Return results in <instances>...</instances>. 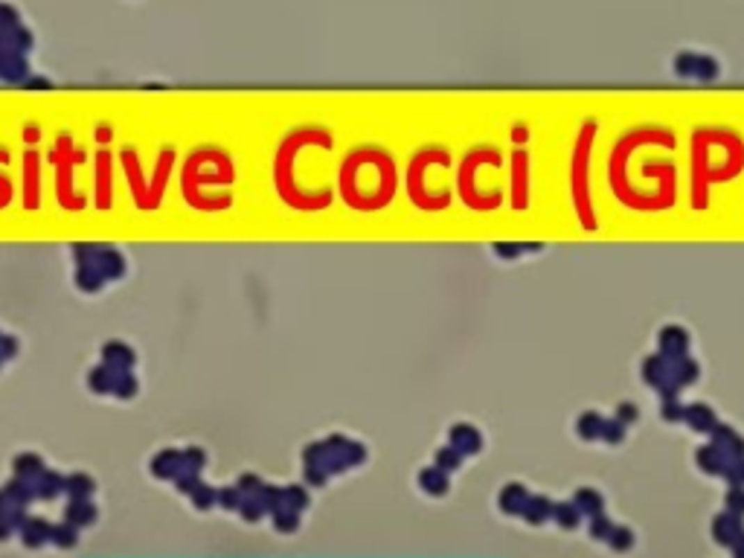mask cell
Segmentation results:
<instances>
[{"label": "cell", "mask_w": 744, "mask_h": 558, "mask_svg": "<svg viewBox=\"0 0 744 558\" xmlns=\"http://www.w3.org/2000/svg\"><path fill=\"white\" fill-rule=\"evenodd\" d=\"M338 192L355 212H381L399 192V166L384 143H358L343 154L338 169Z\"/></svg>", "instance_id": "cell-1"}, {"label": "cell", "mask_w": 744, "mask_h": 558, "mask_svg": "<svg viewBox=\"0 0 744 558\" xmlns=\"http://www.w3.org/2000/svg\"><path fill=\"white\" fill-rule=\"evenodd\" d=\"M744 169V137L730 125H698L689 140V198L706 209L713 186L738 177Z\"/></svg>", "instance_id": "cell-2"}, {"label": "cell", "mask_w": 744, "mask_h": 558, "mask_svg": "<svg viewBox=\"0 0 744 558\" xmlns=\"http://www.w3.org/2000/svg\"><path fill=\"white\" fill-rule=\"evenodd\" d=\"M332 145H335V134L326 125H317V122L296 125V128L288 131L283 140H279V149H276V157H274V184H276L279 198H283L291 209L320 212V209H326L329 204L335 201L332 189L314 192L300 180V157L308 149L332 152Z\"/></svg>", "instance_id": "cell-3"}, {"label": "cell", "mask_w": 744, "mask_h": 558, "mask_svg": "<svg viewBox=\"0 0 744 558\" xmlns=\"http://www.w3.org/2000/svg\"><path fill=\"white\" fill-rule=\"evenodd\" d=\"M608 186L634 212H666L677 201V166L669 157H649L637 169L608 157Z\"/></svg>", "instance_id": "cell-4"}, {"label": "cell", "mask_w": 744, "mask_h": 558, "mask_svg": "<svg viewBox=\"0 0 744 558\" xmlns=\"http://www.w3.org/2000/svg\"><path fill=\"white\" fill-rule=\"evenodd\" d=\"M454 169V154L445 143H425L410 154L404 189L410 204L422 212H442L454 204V189L445 177Z\"/></svg>", "instance_id": "cell-5"}, {"label": "cell", "mask_w": 744, "mask_h": 558, "mask_svg": "<svg viewBox=\"0 0 744 558\" xmlns=\"http://www.w3.org/2000/svg\"><path fill=\"white\" fill-rule=\"evenodd\" d=\"M503 152L498 143H474L471 149L457 163V198L466 204L471 212H494L503 204L500 189V169H503Z\"/></svg>", "instance_id": "cell-6"}, {"label": "cell", "mask_w": 744, "mask_h": 558, "mask_svg": "<svg viewBox=\"0 0 744 558\" xmlns=\"http://www.w3.org/2000/svg\"><path fill=\"white\" fill-rule=\"evenodd\" d=\"M599 122L596 117H585L578 125L576 143L570 149V204L582 230H596V204H593V184H590V166H593V145H596Z\"/></svg>", "instance_id": "cell-7"}, {"label": "cell", "mask_w": 744, "mask_h": 558, "mask_svg": "<svg viewBox=\"0 0 744 558\" xmlns=\"http://www.w3.org/2000/svg\"><path fill=\"white\" fill-rule=\"evenodd\" d=\"M207 180L209 184H233L236 180L233 163H230V157L221 149H198L189 157L187 169H184V198L195 201L198 189H201Z\"/></svg>", "instance_id": "cell-8"}, {"label": "cell", "mask_w": 744, "mask_h": 558, "mask_svg": "<svg viewBox=\"0 0 744 558\" xmlns=\"http://www.w3.org/2000/svg\"><path fill=\"white\" fill-rule=\"evenodd\" d=\"M509 195L515 212H523L529 207V154L521 145H515L509 157Z\"/></svg>", "instance_id": "cell-9"}, {"label": "cell", "mask_w": 744, "mask_h": 558, "mask_svg": "<svg viewBox=\"0 0 744 558\" xmlns=\"http://www.w3.org/2000/svg\"><path fill=\"white\" fill-rule=\"evenodd\" d=\"M73 157L68 154V157H61L56 166H58V180H56V195H58V204L64 207V209H81L85 207V198H81V195H73Z\"/></svg>", "instance_id": "cell-10"}, {"label": "cell", "mask_w": 744, "mask_h": 558, "mask_svg": "<svg viewBox=\"0 0 744 558\" xmlns=\"http://www.w3.org/2000/svg\"><path fill=\"white\" fill-rule=\"evenodd\" d=\"M674 73L677 76H698V79H715L718 76V64L709 56L698 53H681L674 58Z\"/></svg>", "instance_id": "cell-11"}, {"label": "cell", "mask_w": 744, "mask_h": 558, "mask_svg": "<svg viewBox=\"0 0 744 558\" xmlns=\"http://www.w3.org/2000/svg\"><path fill=\"white\" fill-rule=\"evenodd\" d=\"M660 343V358L666 360H677V358H686V349H689V335L681 329V326H666L663 332L657 337Z\"/></svg>", "instance_id": "cell-12"}, {"label": "cell", "mask_w": 744, "mask_h": 558, "mask_svg": "<svg viewBox=\"0 0 744 558\" xmlns=\"http://www.w3.org/2000/svg\"><path fill=\"white\" fill-rule=\"evenodd\" d=\"M38 154L29 152L24 154V204L26 209L38 207Z\"/></svg>", "instance_id": "cell-13"}, {"label": "cell", "mask_w": 744, "mask_h": 558, "mask_svg": "<svg viewBox=\"0 0 744 558\" xmlns=\"http://www.w3.org/2000/svg\"><path fill=\"white\" fill-rule=\"evenodd\" d=\"M134 360H137L134 349H131L128 343H122V340H108L102 346V364H108L113 369H131L134 367Z\"/></svg>", "instance_id": "cell-14"}, {"label": "cell", "mask_w": 744, "mask_h": 558, "mask_svg": "<svg viewBox=\"0 0 744 558\" xmlns=\"http://www.w3.org/2000/svg\"><path fill=\"white\" fill-rule=\"evenodd\" d=\"M96 201H99V209L111 207V154L108 152L96 154Z\"/></svg>", "instance_id": "cell-15"}, {"label": "cell", "mask_w": 744, "mask_h": 558, "mask_svg": "<svg viewBox=\"0 0 744 558\" xmlns=\"http://www.w3.org/2000/svg\"><path fill=\"white\" fill-rule=\"evenodd\" d=\"M93 265H96L99 271H102L105 279H120V276L125 273V259L120 256V250L108 248V244H99Z\"/></svg>", "instance_id": "cell-16"}, {"label": "cell", "mask_w": 744, "mask_h": 558, "mask_svg": "<svg viewBox=\"0 0 744 558\" xmlns=\"http://www.w3.org/2000/svg\"><path fill=\"white\" fill-rule=\"evenodd\" d=\"M180 471H184V463H180V451H175V448L160 451L152 459V474L157 480H175Z\"/></svg>", "instance_id": "cell-17"}, {"label": "cell", "mask_w": 744, "mask_h": 558, "mask_svg": "<svg viewBox=\"0 0 744 558\" xmlns=\"http://www.w3.org/2000/svg\"><path fill=\"white\" fill-rule=\"evenodd\" d=\"M3 495L12 506H29L32 500H35V483H29L24 477H12L6 486H3Z\"/></svg>", "instance_id": "cell-18"}, {"label": "cell", "mask_w": 744, "mask_h": 558, "mask_svg": "<svg viewBox=\"0 0 744 558\" xmlns=\"http://www.w3.org/2000/svg\"><path fill=\"white\" fill-rule=\"evenodd\" d=\"M698 378V364L692 360L689 355L686 358H677V360H669V381L681 390L686 384H692Z\"/></svg>", "instance_id": "cell-19"}, {"label": "cell", "mask_w": 744, "mask_h": 558, "mask_svg": "<svg viewBox=\"0 0 744 558\" xmlns=\"http://www.w3.org/2000/svg\"><path fill=\"white\" fill-rule=\"evenodd\" d=\"M49 527H53V523H47L44 518H26L24 520V527L18 529L21 532V541L26 547H41L44 541H49Z\"/></svg>", "instance_id": "cell-20"}, {"label": "cell", "mask_w": 744, "mask_h": 558, "mask_svg": "<svg viewBox=\"0 0 744 558\" xmlns=\"http://www.w3.org/2000/svg\"><path fill=\"white\" fill-rule=\"evenodd\" d=\"M64 520L73 523L76 529L90 527V523L96 520V506L90 500H70L68 509H64Z\"/></svg>", "instance_id": "cell-21"}, {"label": "cell", "mask_w": 744, "mask_h": 558, "mask_svg": "<svg viewBox=\"0 0 744 558\" xmlns=\"http://www.w3.org/2000/svg\"><path fill=\"white\" fill-rule=\"evenodd\" d=\"M12 468H15V477H24L29 483H35L44 474V459L38 454H18L12 459Z\"/></svg>", "instance_id": "cell-22"}, {"label": "cell", "mask_w": 744, "mask_h": 558, "mask_svg": "<svg viewBox=\"0 0 744 558\" xmlns=\"http://www.w3.org/2000/svg\"><path fill=\"white\" fill-rule=\"evenodd\" d=\"M61 491H64V477H61L58 471L44 468V474L35 480V495H38L41 500H56V497L61 495Z\"/></svg>", "instance_id": "cell-23"}, {"label": "cell", "mask_w": 744, "mask_h": 558, "mask_svg": "<svg viewBox=\"0 0 744 558\" xmlns=\"http://www.w3.org/2000/svg\"><path fill=\"white\" fill-rule=\"evenodd\" d=\"M113 378H117V369L108 367V364H99L88 372V387L93 392H99V396H108V392L113 390Z\"/></svg>", "instance_id": "cell-24"}, {"label": "cell", "mask_w": 744, "mask_h": 558, "mask_svg": "<svg viewBox=\"0 0 744 558\" xmlns=\"http://www.w3.org/2000/svg\"><path fill=\"white\" fill-rule=\"evenodd\" d=\"M0 76L9 79V81H21V79H26V61H24V56H21V53H15V50L0 53Z\"/></svg>", "instance_id": "cell-25"}, {"label": "cell", "mask_w": 744, "mask_h": 558, "mask_svg": "<svg viewBox=\"0 0 744 558\" xmlns=\"http://www.w3.org/2000/svg\"><path fill=\"white\" fill-rule=\"evenodd\" d=\"M105 282H108V279L102 276V271H99L96 265H81V268H76V285H79V291L96 294Z\"/></svg>", "instance_id": "cell-26"}, {"label": "cell", "mask_w": 744, "mask_h": 558, "mask_svg": "<svg viewBox=\"0 0 744 558\" xmlns=\"http://www.w3.org/2000/svg\"><path fill=\"white\" fill-rule=\"evenodd\" d=\"M683 419L692 424V428H698V431L715 428V413L706 404H689V407H683Z\"/></svg>", "instance_id": "cell-27"}, {"label": "cell", "mask_w": 744, "mask_h": 558, "mask_svg": "<svg viewBox=\"0 0 744 558\" xmlns=\"http://www.w3.org/2000/svg\"><path fill=\"white\" fill-rule=\"evenodd\" d=\"M64 491L70 495V500H88L93 495V480L88 474H70L64 477Z\"/></svg>", "instance_id": "cell-28"}, {"label": "cell", "mask_w": 744, "mask_h": 558, "mask_svg": "<svg viewBox=\"0 0 744 558\" xmlns=\"http://www.w3.org/2000/svg\"><path fill=\"white\" fill-rule=\"evenodd\" d=\"M49 541H53L56 547H61V550H70V547H76V541H79V529L73 527V523L61 520V523H56V527H49Z\"/></svg>", "instance_id": "cell-29"}, {"label": "cell", "mask_w": 744, "mask_h": 558, "mask_svg": "<svg viewBox=\"0 0 744 558\" xmlns=\"http://www.w3.org/2000/svg\"><path fill=\"white\" fill-rule=\"evenodd\" d=\"M451 445L459 451H477L480 448V433L474 428H468V424H457L451 431Z\"/></svg>", "instance_id": "cell-30"}, {"label": "cell", "mask_w": 744, "mask_h": 558, "mask_svg": "<svg viewBox=\"0 0 744 558\" xmlns=\"http://www.w3.org/2000/svg\"><path fill=\"white\" fill-rule=\"evenodd\" d=\"M137 375L131 372V369H117V378H113V396H120V399H134L137 396Z\"/></svg>", "instance_id": "cell-31"}, {"label": "cell", "mask_w": 744, "mask_h": 558, "mask_svg": "<svg viewBox=\"0 0 744 558\" xmlns=\"http://www.w3.org/2000/svg\"><path fill=\"white\" fill-rule=\"evenodd\" d=\"M192 503L198 506V509H209L212 503H219V491L216 488H209V486H204V483H198L195 488H192Z\"/></svg>", "instance_id": "cell-32"}, {"label": "cell", "mask_w": 744, "mask_h": 558, "mask_svg": "<svg viewBox=\"0 0 744 558\" xmlns=\"http://www.w3.org/2000/svg\"><path fill=\"white\" fill-rule=\"evenodd\" d=\"M180 463H184V471L198 474V471L207 465V456H204L201 448H187V451H180Z\"/></svg>", "instance_id": "cell-33"}, {"label": "cell", "mask_w": 744, "mask_h": 558, "mask_svg": "<svg viewBox=\"0 0 744 558\" xmlns=\"http://www.w3.org/2000/svg\"><path fill=\"white\" fill-rule=\"evenodd\" d=\"M96 250H99V244H88V241H79L73 244V259H76V265H93V259H96Z\"/></svg>", "instance_id": "cell-34"}, {"label": "cell", "mask_w": 744, "mask_h": 558, "mask_svg": "<svg viewBox=\"0 0 744 558\" xmlns=\"http://www.w3.org/2000/svg\"><path fill=\"white\" fill-rule=\"evenodd\" d=\"M578 431L582 436H593V433H602V419L596 413H585L582 422H578Z\"/></svg>", "instance_id": "cell-35"}, {"label": "cell", "mask_w": 744, "mask_h": 558, "mask_svg": "<svg viewBox=\"0 0 744 558\" xmlns=\"http://www.w3.org/2000/svg\"><path fill=\"white\" fill-rule=\"evenodd\" d=\"M198 483H201V480H198V474H192V471H180L177 477H175V486H177L180 495H192V488Z\"/></svg>", "instance_id": "cell-36"}, {"label": "cell", "mask_w": 744, "mask_h": 558, "mask_svg": "<svg viewBox=\"0 0 744 558\" xmlns=\"http://www.w3.org/2000/svg\"><path fill=\"white\" fill-rule=\"evenodd\" d=\"M3 520L9 523L12 529H21V527H24V520H26V506H12V503H9Z\"/></svg>", "instance_id": "cell-37"}, {"label": "cell", "mask_w": 744, "mask_h": 558, "mask_svg": "<svg viewBox=\"0 0 744 558\" xmlns=\"http://www.w3.org/2000/svg\"><path fill=\"white\" fill-rule=\"evenodd\" d=\"M219 503H221L224 509H239V503H242V491H239V488H221V491H219Z\"/></svg>", "instance_id": "cell-38"}, {"label": "cell", "mask_w": 744, "mask_h": 558, "mask_svg": "<svg viewBox=\"0 0 744 558\" xmlns=\"http://www.w3.org/2000/svg\"><path fill=\"white\" fill-rule=\"evenodd\" d=\"M18 355V340L12 335H0V360H9Z\"/></svg>", "instance_id": "cell-39"}, {"label": "cell", "mask_w": 744, "mask_h": 558, "mask_svg": "<svg viewBox=\"0 0 744 558\" xmlns=\"http://www.w3.org/2000/svg\"><path fill=\"white\" fill-rule=\"evenodd\" d=\"M0 160H9V152L6 149H0ZM12 198V184H9V177L0 175V207H6Z\"/></svg>", "instance_id": "cell-40"}, {"label": "cell", "mask_w": 744, "mask_h": 558, "mask_svg": "<svg viewBox=\"0 0 744 558\" xmlns=\"http://www.w3.org/2000/svg\"><path fill=\"white\" fill-rule=\"evenodd\" d=\"M236 488L242 491V495H256V491L262 488V483L253 477V474H244V477L239 480V486H236Z\"/></svg>", "instance_id": "cell-41"}, {"label": "cell", "mask_w": 744, "mask_h": 558, "mask_svg": "<svg viewBox=\"0 0 744 558\" xmlns=\"http://www.w3.org/2000/svg\"><path fill=\"white\" fill-rule=\"evenodd\" d=\"M526 137H529V128H526L523 122H515V125H512V143H515V145H523Z\"/></svg>", "instance_id": "cell-42"}, {"label": "cell", "mask_w": 744, "mask_h": 558, "mask_svg": "<svg viewBox=\"0 0 744 558\" xmlns=\"http://www.w3.org/2000/svg\"><path fill=\"white\" fill-rule=\"evenodd\" d=\"M523 248L521 244H494V253H500V256H506V259H512V256H518Z\"/></svg>", "instance_id": "cell-43"}, {"label": "cell", "mask_w": 744, "mask_h": 558, "mask_svg": "<svg viewBox=\"0 0 744 558\" xmlns=\"http://www.w3.org/2000/svg\"><path fill=\"white\" fill-rule=\"evenodd\" d=\"M602 433H605L608 439H614V442H617V439L622 436V428H619L617 422H602Z\"/></svg>", "instance_id": "cell-44"}, {"label": "cell", "mask_w": 744, "mask_h": 558, "mask_svg": "<svg viewBox=\"0 0 744 558\" xmlns=\"http://www.w3.org/2000/svg\"><path fill=\"white\" fill-rule=\"evenodd\" d=\"M283 497H285L288 503H294V506H306V495H303L300 488H288V491H285Z\"/></svg>", "instance_id": "cell-45"}, {"label": "cell", "mask_w": 744, "mask_h": 558, "mask_svg": "<svg viewBox=\"0 0 744 558\" xmlns=\"http://www.w3.org/2000/svg\"><path fill=\"white\" fill-rule=\"evenodd\" d=\"M294 523H296V520H294V515H283V512H279V509H276V527H283V529H291Z\"/></svg>", "instance_id": "cell-46"}, {"label": "cell", "mask_w": 744, "mask_h": 558, "mask_svg": "<svg viewBox=\"0 0 744 558\" xmlns=\"http://www.w3.org/2000/svg\"><path fill=\"white\" fill-rule=\"evenodd\" d=\"M663 413H666V416H669V419L674 422L677 416H683V407H677L674 401H666V407H663Z\"/></svg>", "instance_id": "cell-47"}, {"label": "cell", "mask_w": 744, "mask_h": 558, "mask_svg": "<svg viewBox=\"0 0 744 558\" xmlns=\"http://www.w3.org/2000/svg\"><path fill=\"white\" fill-rule=\"evenodd\" d=\"M38 134H41L38 125H24V140L26 143H38Z\"/></svg>", "instance_id": "cell-48"}, {"label": "cell", "mask_w": 744, "mask_h": 558, "mask_svg": "<svg viewBox=\"0 0 744 558\" xmlns=\"http://www.w3.org/2000/svg\"><path fill=\"white\" fill-rule=\"evenodd\" d=\"M111 137H113L111 125H99V128H96V140H99V143H108Z\"/></svg>", "instance_id": "cell-49"}, {"label": "cell", "mask_w": 744, "mask_h": 558, "mask_svg": "<svg viewBox=\"0 0 744 558\" xmlns=\"http://www.w3.org/2000/svg\"><path fill=\"white\" fill-rule=\"evenodd\" d=\"M634 416H637V410H634L631 404H622V407H619V419H622V422H634Z\"/></svg>", "instance_id": "cell-50"}, {"label": "cell", "mask_w": 744, "mask_h": 558, "mask_svg": "<svg viewBox=\"0 0 744 558\" xmlns=\"http://www.w3.org/2000/svg\"><path fill=\"white\" fill-rule=\"evenodd\" d=\"M439 463H442L445 468H454V465H457V454H451V451H442V454H439Z\"/></svg>", "instance_id": "cell-51"}, {"label": "cell", "mask_w": 744, "mask_h": 558, "mask_svg": "<svg viewBox=\"0 0 744 558\" xmlns=\"http://www.w3.org/2000/svg\"><path fill=\"white\" fill-rule=\"evenodd\" d=\"M12 532H15V529H12V527H9V523H6V520H3V518H0V541H6V538H9V535H12Z\"/></svg>", "instance_id": "cell-52"}, {"label": "cell", "mask_w": 744, "mask_h": 558, "mask_svg": "<svg viewBox=\"0 0 744 558\" xmlns=\"http://www.w3.org/2000/svg\"><path fill=\"white\" fill-rule=\"evenodd\" d=\"M6 509H9V500H6V495H3V488H0V518L6 515Z\"/></svg>", "instance_id": "cell-53"}, {"label": "cell", "mask_w": 744, "mask_h": 558, "mask_svg": "<svg viewBox=\"0 0 744 558\" xmlns=\"http://www.w3.org/2000/svg\"><path fill=\"white\" fill-rule=\"evenodd\" d=\"M0 364H3V360H0Z\"/></svg>", "instance_id": "cell-54"}]
</instances>
